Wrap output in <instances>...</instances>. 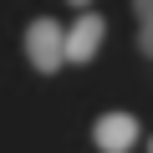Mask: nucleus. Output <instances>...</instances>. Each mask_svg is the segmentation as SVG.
<instances>
[{
  "label": "nucleus",
  "instance_id": "nucleus-1",
  "mask_svg": "<svg viewBox=\"0 0 153 153\" xmlns=\"http://www.w3.org/2000/svg\"><path fill=\"white\" fill-rule=\"evenodd\" d=\"M26 56H31L36 71H56V66H66V31H61L51 16L31 21V31H26Z\"/></svg>",
  "mask_w": 153,
  "mask_h": 153
},
{
  "label": "nucleus",
  "instance_id": "nucleus-2",
  "mask_svg": "<svg viewBox=\"0 0 153 153\" xmlns=\"http://www.w3.org/2000/svg\"><path fill=\"white\" fill-rule=\"evenodd\" d=\"M92 138H97L102 153H128V148L138 143V117H133V112H102V117L92 123Z\"/></svg>",
  "mask_w": 153,
  "mask_h": 153
},
{
  "label": "nucleus",
  "instance_id": "nucleus-3",
  "mask_svg": "<svg viewBox=\"0 0 153 153\" xmlns=\"http://www.w3.org/2000/svg\"><path fill=\"white\" fill-rule=\"evenodd\" d=\"M102 31H107V26H102V16H92V10H87V16H76V21H71V31H66V61H71V66L92 61V56H97V46H102Z\"/></svg>",
  "mask_w": 153,
  "mask_h": 153
},
{
  "label": "nucleus",
  "instance_id": "nucleus-4",
  "mask_svg": "<svg viewBox=\"0 0 153 153\" xmlns=\"http://www.w3.org/2000/svg\"><path fill=\"white\" fill-rule=\"evenodd\" d=\"M133 10H138V46L153 56V0H133Z\"/></svg>",
  "mask_w": 153,
  "mask_h": 153
},
{
  "label": "nucleus",
  "instance_id": "nucleus-5",
  "mask_svg": "<svg viewBox=\"0 0 153 153\" xmlns=\"http://www.w3.org/2000/svg\"><path fill=\"white\" fill-rule=\"evenodd\" d=\"M71 5H87V0H71Z\"/></svg>",
  "mask_w": 153,
  "mask_h": 153
}]
</instances>
